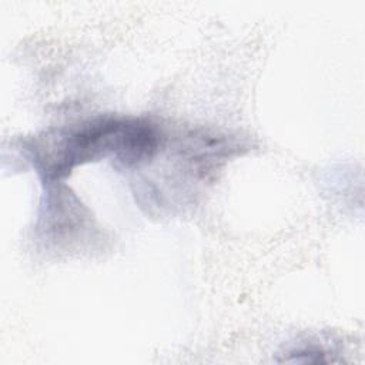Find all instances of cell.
Here are the masks:
<instances>
[{"mask_svg":"<svg viewBox=\"0 0 365 365\" xmlns=\"http://www.w3.org/2000/svg\"><path fill=\"white\" fill-rule=\"evenodd\" d=\"M151 144L145 121L98 118L83 124L56 147L57 154L46 163L48 178L67 175L73 167L113 155L125 167L141 164Z\"/></svg>","mask_w":365,"mask_h":365,"instance_id":"cell-1","label":"cell"}]
</instances>
